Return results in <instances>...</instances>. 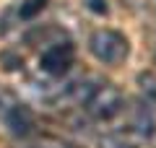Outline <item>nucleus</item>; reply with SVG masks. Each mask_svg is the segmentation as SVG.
I'll return each mask as SVG.
<instances>
[{
	"mask_svg": "<svg viewBox=\"0 0 156 148\" xmlns=\"http://www.w3.org/2000/svg\"><path fill=\"white\" fill-rule=\"evenodd\" d=\"M81 109L96 125H115L128 107H125V96L120 93V88L109 86V83H96V86H91L89 96L83 99Z\"/></svg>",
	"mask_w": 156,
	"mask_h": 148,
	"instance_id": "1",
	"label": "nucleus"
},
{
	"mask_svg": "<svg viewBox=\"0 0 156 148\" xmlns=\"http://www.w3.org/2000/svg\"><path fill=\"white\" fill-rule=\"evenodd\" d=\"M89 49L104 65H120L128 57L130 44H128V37L115 31V29H96L89 39Z\"/></svg>",
	"mask_w": 156,
	"mask_h": 148,
	"instance_id": "2",
	"label": "nucleus"
},
{
	"mask_svg": "<svg viewBox=\"0 0 156 148\" xmlns=\"http://www.w3.org/2000/svg\"><path fill=\"white\" fill-rule=\"evenodd\" d=\"M73 60H76V47H73L70 42H55V44H50V47L42 49L39 68H42V73H47V76L60 78V76H65V73L70 70Z\"/></svg>",
	"mask_w": 156,
	"mask_h": 148,
	"instance_id": "3",
	"label": "nucleus"
},
{
	"mask_svg": "<svg viewBox=\"0 0 156 148\" xmlns=\"http://www.w3.org/2000/svg\"><path fill=\"white\" fill-rule=\"evenodd\" d=\"M3 122L8 125V130L16 138H26L29 132L34 130V115H31V109H29L26 104H21V101H16V104L3 115Z\"/></svg>",
	"mask_w": 156,
	"mask_h": 148,
	"instance_id": "4",
	"label": "nucleus"
},
{
	"mask_svg": "<svg viewBox=\"0 0 156 148\" xmlns=\"http://www.w3.org/2000/svg\"><path fill=\"white\" fill-rule=\"evenodd\" d=\"M44 8V0H29V5L21 8V18H31L37 11H42Z\"/></svg>",
	"mask_w": 156,
	"mask_h": 148,
	"instance_id": "5",
	"label": "nucleus"
},
{
	"mask_svg": "<svg viewBox=\"0 0 156 148\" xmlns=\"http://www.w3.org/2000/svg\"><path fill=\"white\" fill-rule=\"evenodd\" d=\"M31 148H70V146L62 143V140H57V138H42V140L34 143Z\"/></svg>",
	"mask_w": 156,
	"mask_h": 148,
	"instance_id": "6",
	"label": "nucleus"
}]
</instances>
